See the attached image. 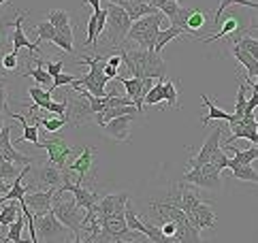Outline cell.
<instances>
[{
  "label": "cell",
  "instance_id": "obj_12",
  "mask_svg": "<svg viewBox=\"0 0 258 243\" xmlns=\"http://www.w3.org/2000/svg\"><path fill=\"white\" fill-rule=\"evenodd\" d=\"M135 115L137 113H128V115H122V117H115L111 122H107V124L103 126L105 135H109V137L115 139V141H119V143L131 141V122L135 119Z\"/></svg>",
  "mask_w": 258,
  "mask_h": 243
},
{
  "label": "cell",
  "instance_id": "obj_28",
  "mask_svg": "<svg viewBox=\"0 0 258 243\" xmlns=\"http://www.w3.org/2000/svg\"><path fill=\"white\" fill-rule=\"evenodd\" d=\"M24 224H26V213L22 211L20 216H17V220L9 226V232L7 235H0V241L7 243V241H22V230H24Z\"/></svg>",
  "mask_w": 258,
  "mask_h": 243
},
{
  "label": "cell",
  "instance_id": "obj_36",
  "mask_svg": "<svg viewBox=\"0 0 258 243\" xmlns=\"http://www.w3.org/2000/svg\"><path fill=\"white\" fill-rule=\"evenodd\" d=\"M245 92H247V86L241 83L239 86V92H237V100H235V122H239L243 115H245V107H247V98H245Z\"/></svg>",
  "mask_w": 258,
  "mask_h": 243
},
{
  "label": "cell",
  "instance_id": "obj_15",
  "mask_svg": "<svg viewBox=\"0 0 258 243\" xmlns=\"http://www.w3.org/2000/svg\"><path fill=\"white\" fill-rule=\"evenodd\" d=\"M188 213V220H190V224L195 228H199V230H203V228H214L216 226V213H214V209L207 205V201L205 203H201L199 207H195V209H190V211H186Z\"/></svg>",
  "mask_w": 258,
  "mask_h": 243
},
{
  "label": "cell",
  "instance_id": "obj_7",
  "mask_svg": "<svg viewBox=\"0 0 258 243\" xmlns=\"http://www.w3.org/2000/svg\"><path fill=\"white\" fill-rule=\"evenodd\" d=\"M34 226L39 241H60L64 239V232H67V226L58 220L53 211H47L43 216H34Z\"/></svg>",
  "mask_w": 258,
  "mask_h": 243
},
{
  "label": "cell",
  "instance_id": "obj_35",
  "mask_svg": "<svg viewBox=\"0 0 258 243\" xmlns=\"http://www.w3.org/2000/svg\"><path fill=\"white\" fill-rule=\"evenodd\" d=\"M230 149V147H228ZM235 156L233 160L239 164H252L254 160H258V147H250V149H233Z\"/></svg>",
  "mask_w": 258,
  "mask_h": 243
},
{
  "label": "cell",
  "instance_id": "obj_24",
  "mask_svg": "<svg viewBox=\"0 0 258 243\" xmlns=\"http://www.w3.org/2000/svg\"><path fill=\"white\" fill-rule=\"evenodd\" d=\"M9 117H13V119H17V122H22V126H24V135L17 139V141H30V143H34L36 147H41V141H39V126H30L28 124V119H26L24 115H20V113H13L11 111V115Z\"/></svg>",
  "mask_w": 258,
  "mask_h": 243
},
{
  "label": "cell",
  "instance_id": "obj_16",
  "mask_svg": "<svg viewBox=\"0 0 258 243\" xmlns=\"http://www.w3.org/2000/svg\"><path fill=\"white\" fill-rule=\"evenodd\" d=\"M11 133H13L11 126H5L3 130H0V149L5 152V158H7V160H11V162H15V164H32L34 162L32 158L24 156V154L17 152V149H13V145H11Z\"/></svg>",
  "mask_w": 258,
  "mask_h": 243
},
{
  "label": "cell",
  "instance_id": "obj_19",
  "mask_svg": "<svg viewBox=\"0 0 258 243\" xmlns=\"http://www.w3.org/2000/svg\"><path fill=\"white\" fill-rule=\"evenodd\" d=\"M220 28H218V32H214L211 36H203V43H211V41H218V39H224V36H228V34H233V32H239L241 28H239V17L235 15V13H230L228 17H222L220 20V24H218Z\"/></svg>",
  "mask_w": 258,
  "mask_h": 243
},
{
  "label": "cell",
  "instance_id": "obj_17",
  "mask_svg": "<svg viewBox=\"0 0 258 243\" xmlns=\"http://www.w3.org/2000/svg\"><path fill=\"white\" fill-rule=\"evenodd\" d=\"M92 164H94V147H81V152L77 154V160L69 169L77 173V181L81 184L84 177L88 175V171L92 169Z\"/></svg>",
  "mask_w": 258,
  "mask_h": 243
},
{
  "label": "cell",
  "instance_id": "obj_4",
  "mask_svg": "<svg viewBox=\"0 0 258 243\" xmlns=\"http://www.w3.org/2000/svg\"><path fill=\"white\" fill-rule=\"evenodd\" d=\"M105 9H107V28H105L107 39H109V43L117 47V45H122L126 41L128 32H131L133 20H131V15H128L126 9L119 7V5L109 3Z\"/></svg>",
  "mask_w": 258,
  "mask_h": 243
},
{
  "label": "cell",
  "instance_id": "obj_32",
  "mask_svg": "<svg viewBox=\"0 0 258 243\" xmlns=\"http://www.w3.org/2000/svg\"><path fill=\"white\" fill-rule=\"evenodd\" d=\"M67 124H71L69 117H62V115H56V113L49 115V117H45V115H43V122H41V126L47 130V133H51V135H56L58 130L64 128Z\"/></svg>",
  "mask_w": 258,
  "mask_h": 243
},
{
  "label": "cell",
  "instance_id": "obj_30",
  "mask_svg": "<svg viewBox=\"0 0 258 243\" xmlns=\"http://www.w3.org/2000/svg\"><path fill=\"white\" fill-rule=\"evenodd\" d=\"M20 211H22L20 201L5 205V209L0 211V226H11V224L17 220V216H20Z\"/></svg>",
  "mask_w": 258,
  "mask_h": 243
},
{
  "label": "cell",
  "instance_id": "obj_26",
  "mask_svg": "<svg viewBox=\"0 0 258 243\" xmlns=\"http://www.w3.org/2000/svg\"><path fill=\"white\" fill-rule=\"evenodd\" d=\"M34 62H36V69L26 71V73H24V77H32L36 83H39V86L47 88V83H53V77H51V75L47 73V69H45L43 64H41V60H39V58H36ZM47 90H49V88H47Z\"/></svg>",
  "mask_w": 258,
  "mask_h": 243
},
{
  "label": "cell",
  "instance_id": "obj_18",
  "mask_svg": "<svg viewBox=\"0 0 258 243\" xmlns=\"http://www.w3.org/2000/svg\"><path fill=\"white\" fill-rule=\"evenodd\" d=\"M115 81L122 83L124 90H126V94L135 100V105H137V109H139V113L143 115V105H145V100H143V94H141V79H139V77L128 79V77H122V75H117Z\"/></svg>",
  "mask_w": 258,
  "mask_h": 243
},
{
  "label": "cell",
  "instance_id": "obj_43",
  "mask_svg": "<svg viewBox=\"0 0 258 243\" xmlns=\"http://www.w3.org/2000/svg\"><path fill=\"white\" fill-rule=\"evenodd\" d=\"M0 64H3L5 71H17V51L9 49L3 58H0Z\"/></svg>",
  "mask_w": 258,
  "mask_h": 243
},
{
  "label": "cell",
  "instance_id": "obj_41",
  "mask_svg": "<svg viewBox=\"0 0 258 243\" xmlns=\"http://www.w3.org/2000/svg\"><path fill=\"white\" fill-rule=\"evenodd\" d=\"M192 9L195 7H179L177 13L171 17V26H177V28H183V30H186V22H188L190 13H192Z\"/></svg>",
  "mask_w": 258,
  "mask_h": 243
},
{
  "label": "cell",
  "instance_id": "obj_20",
  "mask_svg": "<svg viewBox=\"0 0 258 243\" xmlns=\"http://www.w3.org/2000/svg\"><path fill=\"white\" fill-rule=\"evenodd\" d=\"M128 113H139V109H137L135 105H122V107H109L105 111H100V113H96V124L98 126H105L107 122H111L115 117H122V115H128Z\"/></svg>",
  "mask_w": 258,
  "mask_h": 243
},
{
  "label": "cell",
  "instance_id": "obj_11",
  "mask_svg": "<svg viewBox=\"0 0 258 243\" xmlns=\"http://www.w3.org/2000/svg\"><path fill=\"white\" fill-rule=\"evenodd\" d=\"M26 15H30L28 11H20L17 9V17H15V28H13V36H11V51H20V49H30V51H39L41 43H30V39L24 34L22 30V22L26 20Z\"/></svg>",
  "mask_w": 258,
  "mask_h": 243
},
{
  "label": "cell",
  "instance_id": "obj_14",
  "mask_svg": "<svg viewBox=\"0 0 258 243\" xmlns=\"http://www.w3.org/2000/svg\"><path fill=\"white\" fill-rule=\"evenodd\" d=\"M126 205H128V194L126 192L107 194L98 203V216L109 218V216H115V213H122V211H126Z\"/></svg>",
  "mask_w": 258,
  "mask_h": 243
},
{
  "label": "cell",
  "instance_id": "obj_10",
  "mask_svg": "<svg viewBox=\"0 0 258 243\" xmlns=\"http://www.w3.org/2000/svg\"><path fill=\"white\" fill-rule=\"evenodd\" d=\"M53 194H56V190H39V192L30 190V192H26V196L22 199V203L28 205L34 216H43V213L51 211Z\"/></svg>",
  "mask_w": 258,
  "mask_h": 243
},
{
  "label": "cell",
  "instance_id": "obj_55",
  "mask_svg": "<svg viewBox=\"0 0 258 243\" xmlns=\"http://www.w3.org/2000/svg\"><path fill=\"white\" fill-rule=\"evenodd\" d=\"M5 3H9V0H0V7H3V5H5Z\"/></svg>",
  "mask_w": 258,
  "mask_h": 243
},
{
  "label": "cell",
  "instance_id": "obj_23",
  "mask_svg": "<svg viewBox=\"0 0 258 243\" xmlns=\"http://www.w3.org/2000/svg\"><path fill=\"white\" fill-rule=\"evenodd\" d=\"M203 102H205V105H207L209 113H207L205 117H203V122H201V128H205L211 119H226L228 124H233V122H235V115H233V113H226V111L218 109V107L214 105V100H209L207 96H203Z\"/></svg>",
  "mask_w": 258,
  "mask_h": 243
},
{
  "label": "cell",
  "instance_id": "obj_34",
  "mask_svg": "<svg viewBox=\"0 0 258 243\" xmlns=\"http://www.w3.org/2000/svg\"><path fill=\"white\" fill-rule=\"evenodd\" d=\"M162 96H164V102H167L171 109H177V88H175V81H171V79L164 77Z\"/></svg>",
  "mask_w": 258,
  "mask_h": 243
},
{
  "label": "cell",
  "instance_id": "obj_8",
  "mask_svg": "<svg viewBox=\"0 0 258 243\" xmlns=\"http://www.w3.org/2000/svg\"><path fill=\"white\" fill-rule=\"evenodd\" d=\"M43 149H47V158H49V162H53L56 166H60L62 171H67V158L73 156V154H79L81 152V147L75 149V147H71L62 141L60 137H49L45 143H41Z\"/></svg>",
  "mask_w": 258,
  "mask_h": 243
},
{
  "label": "cell",
  "instance_id": "obj_5",
  "mask_svg": "<svg viewBox=\"0 0 258 243\" xmlns=\"http://www.w3.org/2000/svg\"><path fill=\"white\" fill-rule=\"evenodd\" d=\"M220 171L218 166H214L211 162L203 164V166H195L190 169L186 175H183V184H192L197 188H207V190H220L222 186V179H220Z\"/></svg>",
  "mask_w": 258,
  "mask_h": 243
},
{
  "label": "cell",
  "instance_id": "obj_2",
  "mask_svg": "<svg viewBox=\"0 0 258 243\" xmlns=\"http://www.w3.org/2000/svg\"><path fill=\"white\" fill-rule=\"evenodd\" d=\"M58 196H53L51 211L58 216V220L73 232V241L81 243V235H84V218L86 209L77 203V199H64L60 190H56Z\"/></svg>",
  "mask_w": 258,
  "mask_h": 243
},
{
  "label": "cell",
  "instance_id": "obj_6",
  "mask_svg": "<svg viewBox=\"0 0 258 243\" xmlns=\"http://www.w3.org/2000/svg\"><path fill=\"white\" fill-rule=\"evenodd\" d=\"M32 177H34V186H26L28 192H30V188L58 190L64 181V171L53 162H47V164H41V166H36V169H32Z\"/></svg>",
  "mask_w": 258,
  "mask_h": 243
},
{
  "label": "cell",
  "instance_id": "obj_29",
  "mask_svg": "<svg viewBox=\"0 0 258 243\" xmlns=\"http://www.w3.org/2000/svg\"><path fill=\"white\" fill-rule=\"evenodd\" d=\"M34 30H36V43H51L53 41V36H56V30H58V28L56 26H53L49 20H45V22H39V24H36V28H34Z\"/></svg>",
  "mask_w": 258,
  "mask_h": 243
},
{
  "label": "cell",
  "instance_id": "obj_53",
  "mask_svg": "<svg viewBox=\"0 0 258 243\" xmlns=\"http://www.w3.org/2000/svg\"><path fill=\"white\" fill-rule=\"evenodd\" d=\"M5 115H7V113H5V111H0V130H3V128H5Z\"/></svg>",
  "mask_w": 258,
  "mask_h": 243
},
{
  "label": "cell",
  "instance_id": "obj_13",
  "mask_svg": "<svg viewBox=\"0 0 258 243\" xmlns=\"http://www.w3.org/2000/svg\"><path fill=\"white\" fill-rule=\"evenodd\" d=\"M222 133H224V130L220 128V126L216 130H211V135L207 137V141L203 143V147H201V152L197 154V158H192V160L188 162L190 169H195V166H203V164H207L211 160V156H214L216 149L220 147V139H222Z\"/></svg>",
  "mask_w": 258,
  "mask_h": 243
},
{
  "label": "cell",
  "instance_id": "obj_44",
  "mask_svg": "<svg viewBox=\"0 0 258 243\" xmlns=\"http://www.w3.org/2000/svg\"><path fill=\"white\" fill-rule=\"evenodd\" d=\"M75 81V77H73V75H69V73H60V75H56V77H53V83L49 86V90L53 92L56 88H60V86H71V83Z\"/></svg>",
  "mask_w": 258,
  "mask_h": 243
},
{
  "label": "cell",
  "instance_id": "obj_48",
  "mask_svg": "<svg viewBox=\"0 0 258 243\" xmlns=\"http://www.w3.org/2000/svg\"><path fill=\"white\" fill-rule=\"evenodd\" d=\"M109 3L124 7L126 11H128V9H133V7H137V5H145V3H152V0H109Z\"/></svg>",
  "mask_w": 258,
  "mask_h": 243
},
{
  "label": "cell",
  "instance_id": "obj_21",
  "mask_svg": "<svg viewBox=\"0 0 258 243\" xmlns=\"http://www.w3.org/2000/svg\"><path fill=\"white\" fill-rule=\"evenodd\" d=\"M233 55H235V60H237L239 64H241V67H245L247 77H250V79L258 77V60L254 58V55H252L250 51L241 49L239 45H233Z\"/></svg>",
  "mask_w": 258,
  "mask_h": 243
},
{
  "label": "cell",
  "instance_id": "obj_9",
  "mask_svg": "<svg viewBox=\"0 0 258 243\" xmlns=\"http://www.w3.org/2000/svg\"><path fill=\"white\" fill-rule=\"evenodd\" d=\"M79 96H69V122H73L75 126L79 124H86L88 117L90 115H96L94 111H92V105H90V100L81 94V92H77Z\"/></svg>",
  "mask_w": 258,
  "mask_h": 243
},
{
  "label": "cell",
  "instance_id": "obj_39",
  "mask_svg": "<svg viewBox=\"0 0 258 243\" xmlns=\"http://www.w3.org/2000/svg\"><path fill=\"white\" fill-rule=\"evenodd\" d=\"M162 83H164V77H160L158 83H154V88L145 94V105H160V102H164V96H162Z\"/></svg>",
  "mask_w": 258,
  "mask_h": 243
},
{
  "label": "cell",
  "instance_id": "obj_47",
  "mask_svg": "<svg viewBox=\"0 0 258 243\" xmlns=\"http://www.w3.org/2000/svg\"><path fill=\"white\" fill-rule=\"evenodd\" d=\"M0 111H5L7 117L11 115V111L7 107V81H3V79H0Z\"/></svg>",
  "mask_w": 258,
  "mask_h": 243
},
{
  "label": "cell",
  "instance_id": "obj_42",
  "mask_svg": "<svg viewBox=\"0 0 258 243\" xmlns=\"http://www.w3.org/2000/svg\"><path fill=\"white\" fill-rule=\"evenodd\" d=\"M228 160H230V158L226 156V152H224V149H216V154L214 156H211V164H214V166H218V169L220 171H224V169H228Z\"/></svg>",
  "mask_w": 258,
  "mask_h": 243
},
{
  "label": "cell",
  "instance_id": "obj_56",
  "mask_svg": "<svg viewBox=\"0 0 258 243\" xmlns=\"http://www.w3.org/2000/svg\"><path fill=\"white\" fill-rule=\"evenodd\" d=\"M0 79H3V73H0Z\"/></svg>",
  "mask_w": 258,
  "mask_h": 243
},
{
  "label": "cell",
  "instance_id": "obj_50",
  "mask_svg": "<svg viewBox=\"0 0 258 243\" xmlns=\"http://www.w3.org/2000/svg\"><path fill=\"white\" fill-rule=\"evenodd\" d=\"M105 75L109 79H115L117 77V67H111V64H105Z\"/></svg>",
  "mask_w": 258,
  "mask_h": 243
},
{
  "label": "cell",
  "instance_id": "obj_22",
  "mask_svg": "<svg viewBox=\"0 0 258 243\" xmlns=\"http://www.w3.org/2000/svg\"><path fill=\"white\" fill-rule=\"evenodd\" d=\"M228 169L233 171V177L239 179V181H254V184H258V171L254 169L252 164H239V162H235L233 158H230Z\"/></svg>",
  "mask_w": 258,
  "mask_h": 243
},
{
  "label": "cell",
  "instance_id": "obj_25",
  "mask_svg": "<svg viewBox=\"0 0 258 243\" xmlns=\"http://www.w3.org/2000/svg\"><path fill=\"white\" fill-rule=\"evenodd\" d=\"M181 34H186V30H183V28H177V26H171V28H167V30H160L158 36H156L154 51L160 53L164 47H167V43H171L173 39H177V36H181Z\"/></svg>",
  "mask_w": 258,
  "mask_h": 243
},
{
  "label": "cell",
  "instance_id": "obj_37",
  "mask_svg": "<svg viewBox=\"0 0 258 243\" xmlns=\"http://www.w3.org/2000/svg\"><path fill=\"white\" fill-rule=\"evenodd\" d=\"M160 9L158 7H154L152 3H145V5H137L133 9H128V15H131V20L137 22V20H141V17L145 15H152V13H158Z\"/></svg>",
  "mask_w": 258,
  "mask_h": 243
},
{
  "label": "cell",
  "instance_id": "obj_54",
  "mask_svg": "<svg viewBox=\"0 0 258 243\" xmlns=\"http://www.w3.org/2000/svg\"><path fill=\"white\" fill-rule=\"evenodd\" d=\"M154 3H167V0H152V5H154Z\"/></svg>",
  "mask_w": 258,
  "mask_h": 243
},
{
  "label": "cell",
  "instance_id": "obj_31",
  "mask_svg": "<svg viewBox=\"0 0 258 243\" xmlns=\"http://www.w3.org/2000/svg\"><path fill=\"white\" fill-rule=\"evenodd\" d=\"M98 41V11H94L88 20V36L84 41V47H96Z\"/></svg>",
  "mask_w": 258,
  "mask_h": 243
},
{
  "label": "cell",
  "instance_id": "obj_27",
  "mask_svg": "<svg viewBox=\"0 0 258 243\" xmlns=\"http://www.w3.org/2000/svg\"><path fill=\"white\" fill-rule=\"evenodd\" d=\"M53 45H58L62 51L71 53L73 51V28L71 26H64V28H58L56 30V36H53Z\"/></svg>",
  "mask_w": 258,
  "mask_h": 243
},
{
  "label": "cell",
  "instance_id": "obj_51",
  "mask_svg": "<svg viewBox=\"0 0 258 243\" xmlns=\"http://www.w3.org/2000/svg\"><path fill=\"white\" fill-rule=\"evenodd\" d=\"M86 3L94 9V11H100V0H86Z\"/></svg>",
  "mask_w": 258,
  "mask_h": 243
},
{
  "label": "cell",
  "instance_id": "obj_1",
  "mask_svg": "<svg viewBox=\"0 0 258 243\" xmlns=\"http://www.w3.org/2000/svg\"><path fill=\"white\" fill-rule=\"evenodd\" d=\"M119 53H122L126 71L131 73L133 77H139V79H145V77L160 79V77H164V73H167V62H164L160 58V53L154 51V49L122 47V49H119Z\"/></svg>",
  "mask_w": 258,
  "mask_h": 243
},
{
  "label": "cell",
  "instance_id": "obj_33",
  "mask_svg": "<svg viewBox=\"0 0 258 243\" xmlns=\"http://www.w3.org/2000/svg\"><path fill=\"white\" fill-rule=\"evenodd\" d=\"M205 24H207L205 13H203L201 9H192V13L186 22V32H199L201 28H205Z\"/></svg>",
  "mask_w": 258,
  "mask_h": 243
},
{
  "label": "cell",
  "instance_id": "obj_38",
  "mask_svg": "<svg viewBox=\"0 0 258 243\" xmlns=\"http://www.w3.org/2000/svg\"><path fill=\"white\" fill-rule=\"evenodd\" d=\"M235 45H239L241 49L250 51L254 58L258 60V39H252V36H245V34H239L235 36Z\"/></svg>",
  "mask_w": 258,
  "mask_h": 243
},
{
  "label": "cell",
  "instance_id": "obj_49",
  "mask_svg": "<svg viewBox=\"0 0 258 243\" xmlns=\"http://www.w3.org/2000/svg\"><path fill=\"white\" fill-rule=\"evenodd\" d=\"M252 30H258V15L250 22V26H247V28H241L239 32H241V34H247V32H252Z\"/></svg>",
  "mask_w": 258,
  "mask_h": 243
},
{
  "label": "cell",
  "instance_id": "obj_3",
  "mask_svg": "<svg viewBox=\"0 0 258 243\" xmlns=\"http://www.w3.org/2000/svg\"><path fill=\"white\" fill-rule=\"evenodd\" d=\"M164 17H167V15H164L162 11H158V13L145 15V17H141V20L133 22L131 32H128L126 39L135 41L143 49H154L156 36H158V32H160V26L164 22Z\"/></svg>",
  "mask_w": 258,
  "mask_h": 243
},
{
  "label": "cell",
  "instance_id": "obj_46",
  "mask_svg": "<svg viewBox=\"0 0 258 243\" xmlns=\"http://www.w3.org/2000/svg\"><path fill=\"white\" fill-rule=\"evenodd\" d=\"M162 232L167 235L171 241H175V235H177V222H173V220H167L162 224Z\"/></svg>",
  "mask_w": 258,
  "mask_h": 243
},
{
  "label": "cell",
  "instance_id": "obj_52",
  "mask_svg": "<svg viewBox=\"0 0 258 243\" xmlns=\"http://www.w3.org/2000/svg\"><path fill=\"white\" fill-rule=\"evenodd\" d=\"M5 43V24H0V47H3Z\"/></svg>",
  "mask_w": 258,
  "mask_h": 243
},
{
  "label": "cell",
  "instance_id": "obj_45",
  "mask_svg": "<svg viewBox=\"0 0 258 243\" xmlns=\"http://www.w3.org/2000/svg\"><path fill=\"white\" fill-rule=\"evenodd\" d=\"M41 64L47 69V73L51 75V77H56V75H60L64 71V60H58V62H43L41 60Z\"/></svg>",
  "mask_w": 258,
  "mask_h": 243
},
{
  "label": "cell",
  "instance_id": "obj_40",
  "mask_svg": "<svg viewBox=\"0 0 258 243\" xmlns=\"http://www.w3.org/2000/svg\"><path fill=\"white\" fill-rule=\"evenodd\" d=\"M47 20L56 26V28H64V26H71L69 22V13L64 11V9H51L47 13Z\"/></svg>",
  "mask_w": 258,
  "mask_h": 243
}]
</instances>
